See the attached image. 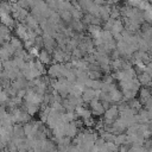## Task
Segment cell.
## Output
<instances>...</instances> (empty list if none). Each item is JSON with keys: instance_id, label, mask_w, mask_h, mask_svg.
Masks as SVG:
<instances>
[{"instance_id": "cell-22", "label": "cell", "mask_w": 152, "mask_h": 152, "mask_svg": "<svg viewBox=\"0 0 152 152\" xmlns=\"http://www.w3.org/2000/svg\"><path fill=\"white\" fill-rule=\"evenodd\" d=\"M78 1H81V0H78Z\"/></svg>"}, {"instance_id": "cell-4", "label": "cell", "mask_w": 152, "mask_h": 152, "mask_svg": "<svg viewBox=\"0 0 152 152\" xmlns=\"http://www.w3.org/2000/svg\"><path fill=\"white\" fill-rule=\"evenodd\" d=\"M10 13H12V2H8V1L0 2V15L10 14Z\"/></svg>"}, {"instance_id": "cell-1", "label": "cell", "mask_w": 152, "mask_h": 152, "mask_svg": "<svg viewBox=\"0 0 152 152\" xmlns=\"http://www.w3.org/2000/svg\"><path fill=\"white\" fill-rule=\"evenodd\" d=\"M118 114H119V108H118L116 106H112V107L107 108V109H106V112H104L106 121H107L108 124L113 122V121L115 120V118L118 116Z\"/></svg>"}, {"instance_id": "cell-12", "label": "cell", "mask_w": 152, "mask_h": 152, "mask_svg": "<svg viewBox=\"0 0 152 152\" xmlns=\"http://www.w3.org/2000/svg\"><path fill=\"white\" fill-rule=\"evenodd\" d=\"M45 2L50 10H58V0H45Z\"/></svg>"}, {"instance_id": "cell-5", "label": "cell", "mask_w": 152, "mask_h": 152, "mask_svg": "<svg viewBox=\"0 0 152 152\" xmlns=\"http://www.w3.org/2000/svg\"><path fill=\"white\" fill-rule=\"evenodd\" d=\"M38 59H39L43 64H48V63H50L51 58H50V53H49V51H46V50H42V51H39Z\"/></svg>"}, {"instance_id": "cell-7", "label": "cell", "mask_w": 152, "mask_h": 152, "mask_svg": "<svg viewBox=\"0 0 152 152\" xmlns=\"http://www.w3.org/2000/svg\"><path fill=\"white\" fill-rule=\"evenodd\" d=\"M109 96H110V100L114 101V102H118L122 99V93L119 91L118 89H114L112 91H109Z\"/></svg>"}, {"instance_id": "cell-23", "label": "cell", "mask_w": 152, "mask_h": 152, "mask_svg": "<svg viewBox=\"0 0 152 152\" xmlns=\"http://www.w3.org/2000/svg\"><path fill=\"white\" fill-rule=\"evenodd\" d=\"M18 1H19V0H18Z\"/></svg>"}, {"instance_id": "cell-2", "label": "cell", "mask_w": 152, "mask_h": 152, "mask_svg": "<svg viewBox=\"0 0 152 152\" xmlns=\"http://www.w3.org/2000/svg\"><path fill=\"white\" fill-rule=\"evenodd\" d=\"M96 97H97L96 96V90H94L91 88H86V90L82 93V100L86 101V102H90L91 100H94Z\"/></svg>"}, {"instance_id": "cell-20", "label": "cell", "mask_w": 152, "mask_h": 152, "mask_svg": "<svg viewBox=\"0 0 152 152\" xmlns=\"http://www.w3.org/2000/svg\"><path fill=\"white\" fill-rule=\"evenodd\" d=\"M2 69H4V65H2V61H1V59H0V74H1V72H2V71H4V70H2Z\"/></svg>"}, {"instance_id": "cell-15", "label": "cell", "mask_w": 152, "mask_h": 152, "mask_svg": "<svg viewBox=\"0 0 152 152\" xmlns=\"http://www.w3.org/2000/svg\"><path fill=\"white\" fill-rule=\"evenodd\" d=\"M8 100H10V99H8L7 93H6L5 90H1V91H0V103H7Z\"/></svg>"}, {"instance_id": "cell-14", "label": "cell", "mask_w": 152, "mask_h": 152, "mask_svg": "<svg viewBox=\"0 0 152 152\" xmlns=\"http://www.w3.org/2000/svg\"><path fill=\"white\" fill-rule=\"evenodd\" d=\"M120 10L118 8V7H112V11H110V18H113V19H118L119 18V15H120Z\"/></svg>"}, {"instance_id": "cell-21", "label": "cell", "mask_w": 152, "mask_h": 152, "mask_svg": "<svg viewBox=\"0 0 152 152\" xmlns=\"http://www.w3.org/2000/svg\"><path fill=\"white\" fill-rule=\"evenodd\" d=\"M2 90V83H1V80H0V91Z\"/></svg>"}, {"instance_id": "cell-18", "label": "cell", "mask_w": 152, "mask_h": 152, "mask_svg": "<svg viewBox=\"0 0 152 152\" xmlns=\"http://www.w3.org/2000/svg\"><path fill=\"white\" fill-rule=\"evenodd\" d=\"M7 113H8V112L6 110V108H5L4 106H0V119H2Z\"/></svg>"}, {"instance_id": "cell-3", "label": "cell", "mask_w": 152, "mask_h": 152, "mask_svg": "<svg viewBox=\"0 0 152 152\" xmlns=\"http://www.w3.org/2000/svg\"><path fill=\"white\" fill-rule=\"evenodd\" d=\"M0 21L2 23V25L7 26L8 28L14 26V18H12L10 14H1L0 15Z\"/></svg>"}, {"instance_id": "cell-10", "label": "cell", "mask_w": 152, "mask_h": 152, "mask_svg": "<svg viewBox=\"0 0 152 152\" xmlns=\"http://www.w3.org/2000/svg\"><path fill=\"white\" fill-rule=\"evenodd\" d=\"M71 14H72V18H74L75 20H80V19L83 17V14H82V8H81V7H74V8L71 10Z\"/></svg>"}, {"instance_id": "cell-17", "label": "cell", "mask_w": 152, "mask_h": 152, "mask_svg": "<svg viewBox=\"0 0 152 152\" xmlns=\"http://www.w3.org/2000/svg\"><path fill=\"white\" fill-rule=\"evenodd\" d=\"M18 4H19V6H20L21 8H27V7H28V2H27V0H19Z\"/></svg>"}, {"instance_id": "cell-13", "label": "cell", "mask_w": 152, "mask_h": 152, "mask_svg": "<svg viewBox=\"0 0 152 152\" xmlns=\"http://www.w3.org/2000/svg\"><path fill=\"white\" fill-rule=\"evenodd\" d=\"M151 80H152V78H151V76H150L147 72H144V74H141V75L139 76V81H140L142 84H147Z\"/></svg>"}, {"instance_id": "cell-16", "label": "cell", "mask_w": 152, "mask_h": 152, "mask_svg": "<svg viewBox=\"0 0 152 152\" xmlns=\"http://www.w3.org/2000/svg\"><path fill=\"white\" fill-rule=\"evenodd\" d=\"M72 27H74L76 31H78V32H81V31L83 30V25H82V23H81L80 20H74Z\"/></svg>"}, {"instance_id": "cell-11", "label": "cell", "mask_w": 152, "mask_h": 152, "mask_svg": "<svg viewBox=\"0 0 152 152\" xmlns=\"http://www.w3.org/2000/svg\"><path fill=\"white\" fill-rule=\"evenodd\" d=\"M10 43L12 44V46H13L15 50H18V49H23L21 42H20V39H19V38H17V37H12V38H11V40H10Z\"/></svg>"}, {"instance_id": "cell-8", "label": "cell", "mask_w": 152, "mask_h": 152, "mask_svg": "<svg viewBox=\"0 0 152 152\" xmlns=\"http://www.w3.org/2000/svg\"><path fill=\"white\" fill-rule=\"evenodd\" d=\"M59 17L65 23H70L71 19H72V14H71L70 11H59Z\"/></svg>"}, {"instance_id": "cell-6", "label": "cell", "mask_w": 152, "mask_h": 152, "mask_svg": "<svg viewBox=\"0 0 152 152\" xmlns=\"http://www.w3.org/2000/svg\"><path fill=\"white\" fill-rule=\"evenodd\" d=\"M24 104H25V106H24V109H25L30 115H32V114H34L36 112H38V108H39L38 104H33V103H28V102H25Z\"/></svg>"}, {"instance_id": "cell-9", "label": "cell", "mask_w": 152, "mask_h": 152, "mask_svg": "<svg viewBox=\"0 0 152 152\" xmlns=\"http://www.w3.org/2000/svg\"><path fill=\"white\" fill-rule=\"evenodd\" d=\"M88 31L93 34V37H97L100 34V32L102 31V28L100 27V25H89L88 26Z\"/></svg>"}, {"instance_id": "cell-19", "label": "cell", "mask_w": 152, "mask_h": 152, "mask_svg": "<svg viewBox=\"0 0 152 152\" xmlns=\"http://www.w3.org/2000/svg\"><path fill=\"white\" fill-rule=\"evenodd\" d=\"M93 1H94V4H96V5H99V6L106 5V0H93Z\"/></svg>"}]
</instances>
